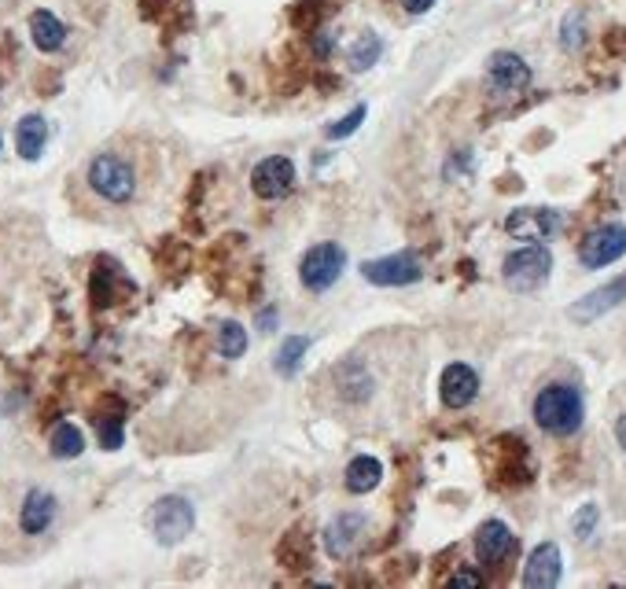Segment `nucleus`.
I'll use <instances>...</instances> for the list:
<instances>
[{"label":"nucleus","instance_id":"21","mask_svg":"<svg viewBox=\"0 0 626 589\" xmlns=\"http://www.w3.org/2000/svg\"><path fill=\"white\" fill-rule=\"evenodd\" d=\"M383 479V465L376 457H354L346 465V490L351 494H372Z\"/></svg>","mask_w":626,"mask_h":589},{"label":"nucleus","instance_id":"22","mask_svg":"<svg viewBox=\"0 0 626 589\" xmlns=\"http://www.w3.org/2000/svg\"><path fill=\"white\" fill-rule=\"evenodd\" d=\"M380 52H383V41H380V34H372V30H361L358 37L351 41V48H346V63H351V71H369V66L380 60Z\"/></svg>","mask_w":626,"mask_h":589},{"label":"nucleus","instance_id":"37","mask_svg":"<svg viewBox=\"0 0 626 589\" xmlns=\"http://www.w3.org/2000/svg\"><path fill=\"white\" fill-rule=\"evenodd\" d=\"M623 196H626V173H623Z\"/></svg>","mask_w":626,"mask_h":589},{"label":"nucleus","instance_id":"27","mask_svg":"<svg viewBox=\"0 0 626 589\" xmlns=\"http://www.w3.org/2000/svg\"><path fill=\"white\" fill-rule=\"evenodd\" d=\"M173 12H188V0H140V15L148 19V23L170 26Z\"/></svg>","mask_w":626,"mask_h":589},{"label":"nucleus","instance_id":"7","mask_svg":"<svg viewBox=\"0 0 626 589\" xmlns=\"http://www.w3.org/2000/svg\"><path fill=\"white\" fill-rule=\"evenodd\" d=\"M626 255V225H601L579 244V262L586 269H604Z\"/></svg>","mask_w":626,"mask_h":589},{"label":"nucleus","instance_id":"9","mask_svg":"<svg viewBox=\"0 0 626 589\" xmlns=\"http://www.w3.org/2000/svg\"><path fill=\"white\" fill-rule=\"evenodd\" d=\"M490 457H498L494 476H490V479H494V487H519V482L531 479L524 439H513V434H505V439H498L494 446H490Z\"/></svg>","mask_w":626,"mask_h":589},{"label":"nucleus","instance_id":"18","mask_svg":"<svg viewBox=\"0 0 626 589\" xmlns=\"http://www.w3.org/2000/svg\"><path fill=\"white\" fill-rule=\"evenodd\" d=\"M52 519H56V498L45 494V490H30L23 501V516H19L23 535H45L52 527Z\"/></svg>","mask_w":626,"mask_h":589},{"label":"nucleus","instance_id":"15","mask_svg":"<svg viewBox=\"0 0 626 589\" xmlns=\"http://www.w3.org/2000/svg\"><path fill=\"white\" fill-rule=\"evenodd\" d=\"M561 572H564L561 549H556L553 542H542L531 556H527L524 586H531V589H553L556 582H561Z\"/></svg>","mask_w":626,"mask_h":589},{"label":"nucleus","instance_id":"1","mask_svg":"<svg viewBox=\"0 0 626 589\" xmlns=\"http://www.w3.org/2000/svg\"><path fill=\"white\" fill-rule=\"evenodd\" d=\"M85 185L108 207H125V203L137 196V170L119 151H96L89 167H85Z\"/></svg>","mask_w":626,"mask_h":589},{"label":"nucleus","instance_id":"32","mask_svg":"<svg viewBox=\"0 0 626 589\" xmlns=\"http://www.w3.org/2000/svg\"><path fill=\"white\" fill-rule=\"evenodd\" d=\"M597 519H601V508H597V505H582L579 512H575L572 530H575L579 538H590L593 530H597Z\"/></svg>","mask_w":626,"mask_h":589},{"label":"nucleus","instance_id":"24","mask_svg":"<svg viewBox=\"0 0 626 589\" xmlns=\"http://www.w3.org/2000/svg\"><path fill=\"white\" fill-rule=\"evenodd\" d=\"M306 351H310V335H292V340H284L281 351H277L273 369L287 380V376L298 372V365H303V354H306Z\"/></svg>","mask_w":626,"mask_h":589},{"label":"nucleus","instance_id":"5","mask_svg":"<svg viewBox=\"0 0 626 589\" xmlns=\"http://www.w3.org/2000/svg\"><path fill=\"white\" fill-rule=\"evenodd\" d=\"M343 269H346V250L340 244H317L306 250L303 262H298V277H303L306 292L321 295L343 277Z\"/></svg>","mask_w":626,"mask_h":589},{"label":"nucleus","instance_id":"16","mask_svg":"<svg viewBox=\"0 0 626 589\" xmlns=\"http://www.w3.org/2000/svg\"><path fill=\"white\" fill-rule=\"evenodd\" d=\"M626 298V277L623 280H612V284H604V287H597V292H590L582 298V303H575L572 310V321H579V324H590L597 321L601 314H609L612 306H619Z\"/></svg>","mask_w":626,"mask_h":589},{"label":"nucleus","instance_id":"19","mask_svg":"<svg viewBox=\"0 0 626 589\" xmlns=\"http://www.w3.org/2000/svg\"><path fill=\"white\" fill-rule=\"evenodd\" d=\"M45 144H48V122L41 119V114H26V119L19 122V130H15V148H19V156H23L26 162L41 159Z\"/></svg>","mask_w":626,"mask_h":589},{"label":"nucleus","instance_id":"20","mask_svg":"<svg viewBox=\"0 0 626 589\" xmlns=\"http://www.w3.org/2000/svg\"><path fill=\"white\" fill-rule=\"evenodd\" d=\"M30 37L41 52H60V48L66 45V26L52 12L37 8V12L30 15Z\"/></svg>","mask_w":626,"mask_h":589},{"label":"nucleus","instance_id":"30","mask_svg":"<svg viewBox=\"0 0 626 589\" xmlns=\"http://www.w3.org/2000/svg\"><path fill=\"white\" fill-rule=\"evenodd\" d=\"M96 428H100L103 450H119V446H122V405L111 413V417H100V420H96Z\"/></svg>","mask_w":626,"mask_h":589},{"label":"nucleus","instance_id":"3","mask_svg":"<svg viewBox=\"0 0 626 589\" xmlns=\"http://www.w3.org/2000/svg\"><path fill=\"white\" fill-rule=\"evenodd\" d=\"M549 273H553V255H549L542 244H527V247L513 250V255L505 258V269H501L505 284L513 287L516 295L538 292V287L549 280Z\"/></svg>","mask_w":626,"mask_h":589},{"label":"nucleus","instance_id":"31","mask_svg":"<svg viewBox=\"0 0 626 589\" xmlns=\"http://www.w3.org/2000/svg\"><path fill=\"white\" fill-rule=\"evenodd\" d=\"M365 114H369V108H365V103H358V108H354L351 114H346V119H340L335 125H329V130H324V137H329V140H343V137H351V133H358V125L365 122Z\"/></svg>","mask_w":626,"mask_h":589},{"label":"nucleus","instance_id":"8","mask_svg":"<svg viewBox=\"0 0 626 589\" xmlns=\"http://www.w3.org/2000/svg\"><path fill=\"white\" fill-rule=\"evenodd\" d=\"M365 527H369V519H365L361 512H340V516L321 530L324 553H329L332 560H351L354 549L361 545Z\"/></svg>","mask_w":626,"mask_h":589},{"label":"nucleus","instance_id":"25","mask_svg":"<svg viewBox=\"0 0 626 589\" xmlns=\"http://www.w3.org/2000/svg\"><path fill=\"white\" fill-rule=\"evenodd\" d=\"M281 560H284V567H306V564H310V535H303V527L287 530V538L281 542Z\"/></svg>","mask_w":626,"mask_h":589},{"label":"nucleus","instance_id":"14","mask_svg":"<svg viewBox=\"0 0 626 589\" xmlns=\"http://www.w3.org/2000/svg\"><path fill=\"white\" fill-rule=\"evenodd\" d=\"M513 549H516V538H513V530H508V524H501V519H487V524L476 530V556H479V564L498 567L501 560L513 553Z\"/></svg>","mask_w":626,"mask_h":589},{"label":"nucleus","instance_id":"13","mask_svg":"<svg viewBox=\"0 0 626 589\" xmlns=\"http://www.w3.org/2000/svg\"><path fill=\"white\" fill-rule=\"evenodd\" d=\"M439 394H442V405L446 409H465V405L476 402L479 394V376L476 369H468V365H446L442 369V380H439Z\"/></svg>","mask_w":626,"mask_h":589},{"label":"nucleus","instance_id":"4","mask_svg":"<svg viewBox=\"0 0 626 589\" xmlns=\"http://www.w3.org/2000/svg\"><path fill=\"white\" fill-rule=\"evenodd\" d=\"M192 527H196V508L177 494L159 498L148 512V530L159 545H181L192 535Z\"/></svg>","mask_w":626,"mask_h":589},{"label":"nucleus","instance_id":"17","mask_svg":"<svg viewBox=\"0 0 626 589\" xmlns=\"http://www.w3.org/2000/svg\"><path fill=\"white\" fill-rule=\"evenodd\" d=\"M335 388H340V394L346 402H365L372 394V376L365 372V365L358 361V357H346L343 365H335Z\"/></svg>","mask_w":626,"mask_h":589},{"label":"nucleus","instance_id":"6","mask_svg":"<svg viewBox=\"0 0 626 589\" xmlns=\"http://www.w3.org/2000/svg\"><path fill=\"white\" fill-rule=\"evenodd\" d=\"M361 277L376 287H406V284H417V280L424 277V269H420L417 255L402 250V255H388V258H372V262H365Z\"/></svg>","mask_w":626,"mask_h":589},{"label":"nucleus","instance_id":"28","mask_svg":"<svg viewBox=\"0 0 626 589\" xmlns=\"http://www.w3.org/2000/svg\"><path fill=\"white\" fill-rule=\"evenodd\" d=\"M586 41V15L582 12H567L564 26H561V45L567 52H579Z\"/></svg>","mask_w":626,"mask_h":589},{"label":"nucleus","instance_id":"34","mask_svg":"<svg viewBox=\"0 0 626 589\" xmlns=\"http://www.w3.org/2000/svg\"><path fill=\"white\" fill-rule=\"evenodd\" d=\"M431 4H435V0H402V8H406L409 15H424Z\"/></svg>","mask_w":626,"mask_h":589},{"label":"nucleus","instance_id":"23","mask_svg":"<svg viewBox=\"0 0 626 589\" xmlns=\"http://www.w3.org/2000/svg\"><path fill=\"white\" fill-rule=\"evenodd\" d=\"M48 446H52V457H63V461H71V457H78V453L85 450V434L74 428V424H56L52 428V439H48Z\"/></svg>","mask_w":626,"mask_h":589},{"label":"nucleus","instance_id":"10","mask_svg":"<svg viewBox=\"0 0 626 589\" xmlns=\"http://www.w3.org/2000/svg\"><path fill=\"white\" fill-rule=\"evenodd\" d=\"M250 188L258 199H284L295 188V167L284 156H269L250 173Z\"/></svg>","mask_w":626,"mask_h":589},{"label":"nucleus","instance_id":"36","mask_svg":"<svg viewBox=\"0 0 626 589\" xmlns=\"http://www.w3.org/2000/svg\"><path fill=\"white\" fill-rule=\"evenodd\" d=\"M615 439H619V446L626 450V413L619 417V424H615Z\"/></svg>","mask_w":626,"mask_h":589},{"label":"nucleus","instance_id":"35","mask_svg":"<svg viewBox=\"0 0 626 589\" xmlns=\"http://www.w3.org/2000/svg\"><path fill=\"white\" fill-rule=\"evenodd\" d=\"M273 324H277V310L258 314V328H262V332H273Z\"/></svg>","mask_w":626,"mask_h":589},{"label":"nucleus","instance_id":"33","mask_svg":"<svg viewBox=\"0 0 626 589\" xmlns=\"http://www.w3.org/2000/svg\"><path fill=\"white\" fill-rule=\"evenodd\" d=\"M450 586H454V589H479V586H483V575H476V572H457L454 578H450Z\"/></svg>","mask_w":626,"mask_h":589},{"label":"nucleus","instance_id":"29","mask_svg":"<svg viewBox=\"0 0 626 589\" xmlns=\"http://www.w3.org/2000/svg\"><path fill=\"white\" fill-rule=\"evenodd\" d=\"M321 19H324L321 0H298V4L292 8V23L298 26V30H314Z\"/></svg>","mask_w":626,"mask_h":589},{"label":"nucleus","instance_id":"11","mask_svg":"<svg viewBox=\"0 0 626 589\" xmlns=\"http://www.w3.org/2000/svg\"><path fill=\"white\" fill-rule=\"evenodd\" d=\"M487 82H490V89H494V93L513 96V93L531 85V66L519 60L516 52H494V56H490V63H487Z\"/></svg>","mask_w":626,"mask_h":589},{"label":"nucleus","instance_id":"26","mask_svg":"<svg viewBox=\"0 0 626 589\" xmlns=\"http://www.w3.org/2000/svg\"><path fill=\"white\" fill-rule=\"evenodd\" d=\"M218 354L221 357H244L247 354V332L236 321H225L218 328Z\"/></svg>","mask_w":626,"mask_h":589},{"label":"nucleus","instance_id":"2","mask_svg":"<svg viewBox=\"0 0 626 589\" xmlns=\"http://www.w3.org/2000/svg\"><path fill=\"white\" fill-rule=\"evenodd\" d=\"M582 417H586V405H582L579 388H572V383H549V388L538 391L535 424L545 434L567 439V434H575L582 428Z\"/></svg>","mask_w":626,"mask_h":589},{"label":"nucleus","instance_id":"12","mask_svg":"<svg viewBox=\"0 0 626 589\" xmlns=\"http://www.w3.org/2000/svg\"><path fill=\"white\" fill-rule=\"evenodd\" d=\"M561 229V214L545 207H524L505 218V233L516 240H549Z\"/></svg>","mask_w":626,"mask_h":589}]
</instances>
